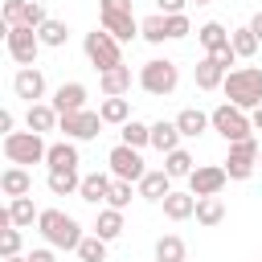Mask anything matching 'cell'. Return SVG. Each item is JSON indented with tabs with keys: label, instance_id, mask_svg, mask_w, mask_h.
<instances>
[{
	"label": "cell",
	"instance_id": "cell-1",
	"mask_svg": "<svg viewBox=\"0 0 262 262\" xmlns=\"http://www.w3.org/2000/svg\"><path fill=\"white\" fill-rule=\"evenodd\" d=\"M37 229H41L45 246H53V250H78V246H82V237H86V233H82V225H78V217L61 213V209H41Z\"/></svg>",
	"mask_w": 262,
	"mask_h": 262
},
{
	"label": "cell",
	"instance_id": "cell-2",
	"mask_svg": "<svg viewBox=\"0 0 262 262\" xmlns=\"http://www.w3.org/2000/svg\"><path fill=\"white\" fill-rule=\"evenodd\" d=\"M221 90H225V98H229L233 106L254 111V106H262V70H258V66H237V70L225 74Z\"/></svg>",
	"mask_w": 262,
	"mask_h": 262
},
{
	"label": "cell",
	"instance_id": "cell-3",
	"mask_svg": "<svg viewBox=\"0 0 262 262\" xmlns=\"http://www.w3.org/2000/svg\"><path fill=\"white\" fill-rule=\"evenodd\" d=\"M0 151H4V160L8 164H20V168H29V164H45V151H49V143H45V135L41 131H12V135H4L0 139Z\"/></svg>",
	"mask_w": 262,
	"mask_h": 262
},
{
	"label": "cell",
	"instance_id": "cell-4",
	"mask_svg": "<svg viewBox=\"0 0 262 262\" xmlns=\"http://www.w3.org/2000/svg\"><path fill=\"white\" fill-rule=\"evenodd\" d=\"M139 90H147L151 98H168L176 86H180V70H176V61H168V57H151V61H143L139 66Z\"/></svg>",
	"mask_w": 262,
	"mask_h": 262
},
{
	"label": "cell",
	"instance_id": "cell-5",
	"mask_svg": "<svg viewBox=\"0 0 262 262\" xmlns=\"http://www.w3.org/2000/svg\"><path fill=\"white\" fill-rule=\"evenodd\" d=\"M82 49H86V61H90L98 74H102V70L123 66V41H119V37H111L106 29L86 33V37H82Z\"/></svg>",
	"mask_w": 262,
	"mask_h": 262
},
{
	"label": "cell",
	"instance_id": "cell-6",
	"mask_svg": "<svg viewBox=\"0 0 262 262\" xmlns=\"http://www.w3.org/2000/svg\"><path fill=\"white\" fill-rule=\"evenodd\" d=\"M209 119H213V131H217L225 143H237V139H250V135H254L250 111H242V106H233V102L213 106V111H209Z\"/></svg>",
	"mask_w": 262,
	"mask_h": 262
},
{
	"label": "cell",
	"instance_id": "cell-7",
	"mask_svg": "<svg viewBox=\"0 0 262 262\" xmlns=\"http://www.w3.org/2000/svg\"><path fill=\"white\" fill-rule=\"evenodd\" d=\"M4 49H8V57H12L16 66H37L41 37H37V29H29V25H8V29H4Z\"/></svg>",
	"mask_w": 262,
	"mask_h": 262
},
{
	"label": "cell",
	"instance_id": "cell-8",
	"mask_svg": "<svg viewBox=\"0 0 262 262\" xmlns=\"http://www.w3.org/2000/svg\"><path fill=\"white\" fill-rule=\"evenodd\" d=\"M106 172H111L115 180H131V184H139V180L147 176L143 156H139V147H131V143H115V147L106 151Z\"/></svg>",
	"mask_w": 262,
	"mask_h": 262
},
{
	"label": "cell",
	"instance_id": "cell-9",
	"mask_svg": "<svg viewBox=\"0 0 262 262\" xmlns=\"http://www.w3.org/2000/svg\"><path fill=\"white\" fill-rule=\"evenodd\" d=\"M258 151H262V143H258L254 135L229 143V156H225V172H229V180H250L254 168H258Z\"/></svg>",
	"mask_w": 262,
	"mask_h": 262
},
{
	"label": "cell",
	"instance_id": "cell-10",
	"mask_svg": "<svg viewBox=\"0 0 262 262\" xmlns=\"http://www.w3.org/2000/svg\"><path fill=\"white\" fill-rule=\"evenodd\" d=\"M57 131H66V139H74V143L98 139V135H102V115L90 111V106H86V111H70V115H61Z\"/></svg>",
	"mask_w": 262,
	"mask_h": 262
},
{
	"label": "cell",
	"instance_id": "cell-11",
	"mask_svg": "<svg viewBox=\"0 0 262 262\" xmlns=\"http://www.w3.org/2000/svg\"><path fill=\"white\" fill-rule=\"evenodd\" d=\"M225 184H229L225 164H196L188 176V192H196V196H221Z\"/></svg>",
	"mask_w": 262,
	"mask_h": 262
},
{
	"label": "cell",
	"instance_id": "cell-12",
	"mask_svg": "<svg viewBox=\"0 0 262 262\" xmlns=\"http://www.w3.org/2000/svg\"><path fill=\"white\" fill-rule=\"evenodd\" d=\"M12 94L25 98V102H41L45 98V74L37 66H20L16 78H12Z\"/></svg>",
	"mask_w": 262,
	"mask_h": 262
},
{
	"label": "cell",
	"instance_id": "cell-13",
	"mask_svg": "<svg viewBox=\"0 0 262 262\" xmlns=\"http://www.w3.org/2000/svg\"><path fill=\"white\" fill-rule=\"evenodd\" d=\"M111 184H115V176H111V172H86V176H82V188H78V196H82L86 205H106V196H111Z\"/></svg>",
	"mask_w": 262,
	"mask_h": 262
},
{
	"label": "cell",
	"instance_id": "cell-14",
	"mask_svg": "<svg viewBox=\"0 0 262 262\" xmlns=\"http://www.w3.org/2000/svg\"><path fill=\"white\" fill-rule=\"evenodd\" d=\"M86 86L82 82H61L57 90H53V106H57V115H70V111H86Z\"/></svg>",
	"mask_w": 262,
	"mask_h": 262
},
{
	"label": "cell",
	"instance_id": "cell-15",
	"mask_svg": "<svg viewBox=\"0 0 262 262\" xmlns=\"http://www.w3.org/2000/svg\"><path fill=\"white\" fill-rule=\"evenodd\" d=\"M57 123H61V115H57V106L53 102H29V111H25V127L29 131H57Z\"/></svg>",
	"mask_w": 262,
	"mask_h": 262
},
{
	"label": "cell",
	"instance_id": "cell-16",
	"mask_svg": "<svg viewBox=\"0 0 262 262\" xmlns=\"http://www.w3.org/2000/svg\"><path fill=\"white\" fill-rule=\"evenodd\" d=\"M0 192L12 201V196H29L33 192V176H29V168H20V164H8L4 172H0Z\"/></svg>",
	"mask_w": 262,
	"mask_h": 262
},
{
	"label": "cell",
	"instance_id": "cell-17",
	"mask_svg": "<svg viewBox=\"0 0 262 262\" xmlns=\"http://www.w3.org/2000/svg\"><path fill=\"white\" fill-rule=\"evenodd\" d=\"M135 188H139V196H143V201L160 205V201H164V196L172 192V176H168L164 168H147V176H143V180H139Z\"/></svg>",
	"mask_w": 262,
	"mask_h": 262
},
{
	"label": "cell",
	"instance_id": "cell-18",
	"mask_svg": "<svg viewBox=\"0 0 262 262\" xmlns=\"http://www.w3.org/2000/svg\"><path fill=\"white\" fill-rule=\"evenodd\" d=\"M160 209H164V217L168 221H188V217H196V192H168L164 201H160Z\"/></svg>",
	"mask_w": 262,
	"mask_h": 262
},
{
	"label": "cell",
	"instance_id": "cell-19",
	"mask_svg": "<svg viewBox=\"0 0 262 262\" xmlns=\"http://www.w3.org/2000/svg\"><path fill=\"white\" fill-rule=\"evenodd\" d=\"M98 115H102V123H111V127H123V123L135 119V115H131V98H123V94H102Z\"/></svg>",
	"mask_w": 262,
	"mask_h": 262
},
{
	"label": "cell",
	"instance_id": "cell-20",
	"mask_svg": "<svg viewBox=\"0 0 262 262\" xmlns=\"http://www.w3.org/2000/svg\"><path fill=\"white\" fill-rule=\"evenodd\" d=\"M102 29H106L111 37H119V41H135V37H139L135 12H102Z\"/></svg>",
	"mask_w": 262,
	"mask_h": 262
},
{
	"label": "cell",
	"instance_id": "cell-21",
	"mask_svg": "<svg viewBox=\"0 0 262 262\" xmlns=\"http://www.w3.org/2000/svg\"><path fill=\"white\" fill-rule=\"evenodd\" d=\"M225 74H229V70H225L213 53H205V57L196 61V74H192V78H196V86H201V90H217V86L225 82Z\"/></svg>",
	"mask_w": 262,
	"mask_h": 262
},
{
	"label": "cell",
	"instance_id": "cell-22",
	"mask_svg": "<svg viewBox=\"0 0 262 262\" xmlns=\"http://www.w3.org/2000/svg\"><path fill=\"white\" fill-rule=\"evenodd\" d=\"M176 127H180L184 139H196V135H205V131L213 127V119H209L201 106H184V111L176 115Z\"/></svg>",
	"mask_w": 262,
	"mask_h": 262
},
{
	"label": "cell",
	"instance_id": "cell-23",
	"mask_svg": "<svg viewBox=\"0 0 262 262\" xmlns=\"http://www.w3.org/2000/svg\"><path fill=\"white\" fill-rule=\"evenodd\" d=\"M45 184H49L53 196H74V192L82 188V176H78V168H49Z\"/></svg>",
	"mask_w": 262,
	"mask_h": 262
},
{
	"label": "cell",
	"instance_id": "cell-24",
	"mask_svg": "<svg viewBox=\"0 0 262 262\" xmlns=\"http://www.w3.org/2000/svg\"><path fill=\"white\" fill-rule=\"evenodd\" d=\"M180 139H184V135H180L176 119H172V123H168V119L151 123V147H156V151H164V156H168V151H176V147H180Z\"/></svg>",
	"mask_w": 262,
	"mask_h": 262
},
{
	"label": "cell",
	"instance_id": "cell-25",
	"mask_svg": "<svg viewBox=\"0 0 262 262\" xmlns=\"http://www.w3.org/2000/svg\"><path fill=\"white\" fill-rule=\"evenodd\" d=\"M82 156H78V143L74 139H61V143H49L45 151V168H78Z\"/></svg>",
	"mask_w": 262,
	"mask_h": 262
},
{
	"label": "cell",
	"instance_id": "cell-26",
	"mask_svg": "<svg viewBox=\"0 0 262 262\" xmlns=\"http://www.w3.org/2000/svg\"><path fill=\"white\" fill-rule=\"evenodd\" d=\"M90 233H98V237L115 242V237L123 233V209H115V205H102V209H98V217H94V229H90Z\"/></svg>",
	"mask_w": 262,
	"mask_h": 262
},
{
	"label": "cell",
	"instance_id": "cell-27",
	"mask_svg": "<svg viewBox=\"0 0 262 262\" xmlns=\"http://www.w3.org/2000/svg\"><path fill=\"white\" fill-rule=\"evenodd\" d=\"M196 41L205 45V53H217V49H229V29L221 20H205L196 29Z\"/></svg>",
	"mask_w": 262,
	"mask_h": 262
},
{
	"label": "cell",
	"instance_id": "cell-28",
	"mask_svg": "<svg viewBox=\"0 0 262 262\" xmlns=\"http://www.w3.org/2000/svg\"><path fill=\"white\" fill-rule=\"evenodd\" d=\"M98 90L102 94H127L131 90V66H115L98 74Z\"/></svg>",
	"mask_w": 262,
	"mask_h": 262
},
{
	"label": "cell",
	"instance_id": "cell-29",
	"mask_svg": "<svg viewBox=\"0 0 262 262\" xmlns=\"http://www.w3.org/2000/svg\"><path fill=\"white\" fill-rule=\"evenodd\" d=\"M184 258H188V246H184L180 233H164V237H156V262H184Z\"/></svg>",
	"mask_w": 262,
	"mask_h": 262
},
{
	"label": "cell",
	"instance_id": "cell-30",
	"mask_svg": "<svg viewBox=\"0 0 262 262\" xmlns=\"http://www.w3.org/2000/svg\"><path fill=\"white\" fill-rule=\"evenodd\" d=\"M196 221H201L205 229L221 225V221H225V201H221V196H196Z\"/></svg>",
	"mask_w": 262,
	"mask_h": 262
},
{
	"label": "cell",
	"instance_id": "cell-31",
	"mask_svg": "<svg viewBox=\"0 0 262 262\" xmlns=\"http://www.w3.org/2000/svg\"><path fill=\"white\" fill-rule=\"evenodd\" d=\"M139 37H143L147 45H164V41H168V16H164V12L143 16V20H139Z\"/></svg>",
	"mask_w": 262,
	"mask_h": 262
},
{
	"label": "cell",
	"instance_id": "cell-32",
	"mask_svg": "<svg viewBox=\"0 0 262 262\" xmlns=\"http://www.w3.org/2000/svg\"><path fill=\"white\" fill-rule=\"evenodd\" d=\"M8 217H12L16 229H25V225H33V221L41 217V209L33 205V196H12V201H8Z\"/></svg>",
	"mask_w": 262,
	"mask_h": 262
},
{
	"label": "cell",
	"instance_id": "cell-33",
	"mask_svg": "<svg viewBox=\"0 0 262 262\" xmlns=\"http://www.w3.org/2000/svg\"><path fill=\"white\" fill-rule=\"evenodd\" d=\"M192 168H196V160H192L184 147H176V151H168V156H164V172H168L172 180H180V176L188 180V176H192Z\"/></svg>",
	"mask_w": 262,
	"mask_h": 262
},
{
	"label": "cell",
	"instance_id": "cell-34",
	"mask_svg": "<svg viewBox=\"0 0 262 262\" xmlns=\"http://www.w3.org/2000/svg\"><path fill=\"white\" fill-rule=\"evenodd\" d=\"M37 37H41V45H49V49H61L66 41H70V29H66V20H45L41 29H37Z\"/></svg>",
	"mask_w": 262,
	"mask_h": 262
},
{
	"label": "cell",
	"instance_id": "cell-35",
	"mask_svg": "<svg viewBox=\"0 0 262 262\" xmlns=\"http://www.w3.org/2000/svg\"><path fill=\"white\" fill-rule=\"evenodd\" d=\"M229 45H233V53H237V57H254L262 41L254 37V29H250V25H242V29H233V33H229Z\"/></svg>",
	"mask_w": 262,
	"mask_h": 262
},
{
	"label": "cell",
	"instance_id": "cell-36",
	"mask_svg": "<svg viewBox=\"0 0 262 262\" xmlns=\"http://www.w3.org/2000/svg\"><path fill=\"white\" fill-rule=\"evenodd\" d=\"M106 246H111L106 237H98V233H86V237H82V246H78L74 254H78L82 262H106Z\"/></svg>",
	"mask_w": 262,
	"mask_h": 262
},
{
	"label": "cell",
	"instance_id": "cell-37",
	"mask_svg": "<svg viewBox=\"0 0 262 262\" xmlns=\"http://www.w3.org/2000/svg\"><path fill=\"white\" fill-rule=\"evenodd\" d=\"M123 143H131V147H151V123H139V119H131V123H123Z\"/></svg>",
	"mask_w": 262,
	"mask_h": 262
},
{
	"label": "cell",
	"instance_id": "cell-38",
	"mask_svg": "<svg viewBox=\"0 0 262 262\" xmlns=\"http://www.w3.org/2000/svg\"><path fill=\"white\" fill-rule=\"evenodd\" d=\"M12 254H20V229L4 225L0 229V258H12Z\"/></svg>",
	"mask_w": 262,
	"mask_h": 262
},
{
	"label": "cell",
	"instance_id": "cell-39",
	"mask_svg": "<svg viewBox=\"0 0 262 262\" xmlns=\"http://www.w3.org/2000/svg\"><path fill=\"white\" fill-rule=\"evenodd\" d=\"M45 20H49L45 4H41V0H29V4H25V20H20V25H29V29H41Z\"/></svg>",
	"mask_w": 262,
	"mask_h": 262
},
{
	"label": "cell",
	"instance_id": "cell-40",
	"mask_svg": "<svg viewBox=\"0 0 262 262\" xmlns=\"http://www.w3.org/2000/svg\"><path fill=\"white\" fill-rule=\"evenodd\" d=\"M106 205H115V209H127V205H131V180H115V184H111V196H106Z\"/></svg>",
	"mask_w": 262,
	"mask_h": 262
},
{
	"label": "cell",
	"instance_id": "cell-41",
	"mask_svg": "<svg viewBox=\"0 0 262 262\" xmlns=\"http://www.w3.org/2000/svg\"><path fill=\"white\" fill-rule=\"evenodd\" d=\"M188 33H192L188 16H184V12H172V16H168V41H180V37H188Z\"/></svg>",
	"mask_w": 262,
	"mask_h": 262
},
{
	"label": "cell",
	"instance_id": "cell-42",
	"mask_svg": "<svg viewBox=\"0 0 262 262\" xmlns=\"http://www.w3.org/2000/svg\"><path fill=\"white\" fill-rule=\"evenodd\" d=\"M25 4H29V0H4V12H0V16H4V29L25 20Z\"/></svg>",
	"mask_w": 262,
	"mask_h": 262
},
{
	"label": "cell",
	"instance_id": "cell-43",
	"mask_svg": "<svg viewBox=\"0 0 262 262\" xmlns=\"http://www.w3.org/2000/svg\"><path fill=\"white\" fill-rule=\"evenodd\" d=\"M184 4H188V0H156V12L172 16V12H184Z\"/></svg>",
	"mask_w": 262,
	"mask_h": 262
},
{
	"label": "cell",
	"instance_id": "cell-44",
	"mask_svg": "<svg viewBox=\"0 0 262 262\" xmlns=\"http://www.w3.org/2000/svg\"><path fill=\"white\" fill-rule=\"evenodd\" d=\"M0 131H4V135H12V131H16V115H12L8 106L0 111Z\"/></svg>",
	"mask_w": 262,
	"mask_h": 262
},
{
	"label": "cell",
	"instance_id": "cell-45",
	"mask_svg": "<svg viewBox=\"0 0 262 262\" xmlns=\"http://www.w3.org/2000/svg\"><path fill=\"white\" fill-rule=\"evenodd\" d=\"M102 12H131V0H98Z\"/></svg>",
	"mask_w": 262,
	"mask_h": 262
},
{
	"label": "cell",
	"instance_id": "cell-46",
	"mask_svg": "<svg viewBox=\"0 0 262 262\" xmlns=\"http://www.w3.org/2000/svg\"><path fill=\"white\" fill-rule=\"evenodd\" d=\"M29 262H57V258H53V246H41V250H33V254H29Z\"/></svg>",
	"mask_w": 262,
	"mask_h": 262
},
{
	"label": "cell",
	"instance_id": "cell-47",
	"mask_svg": "<svg viewBox=\"0 0 262 262\" xmlns=\"http://www.w3.org/2000/svg\"><path fill=\"white\" fill-rule=\"evenodd\" d=\"M213 57H217V61H221V66H225V70H229V66H233V61H237V53H233V45H229V49H217V53H213Z\"/></svg>",
	"mask_w": 262,
	"mask_h": 262
},
{
	"label": "cell",
	"instance_id": "cell-48",
	"mask_svg": "<svg viewBox=\"0 0 262 262\" xmlns=\"http://www.w3.org/2000/svg\"><path fill=\"white\" fill-rule=\"evenodd\" d=\"M250 29H254V37L262 41V12H254V16H250Z\"/></svg>",
	"mask_w": 262,
	"mask_h": 262
},
{
	"label": "cell",
	"instance_id": "cell-49",
	"mask_svg": "<svg viewBox=\"0 0 262 262\" xmlns=\"http://www.w3.org/2000/svg\"><path fill=\"white\" fill-rule=\"evenodd\" d=\"M250 123H254V131H262V106H254V111H250Z\"/></svg>",
	"mask_w": 262,
	"mask_h": 262
},
{
	"label": "cell",
	"instance_id": "cell-50",
	"mask_svg": "<svg viewBox=\"0 0 262 262\" xmlns=\"http://www.w3.org/2000/svg\"><path fill=\"white\" fill-rule=\"evenodd\" d=\"M0 262H29V254H12V258H0Z\"/></svg>",
	"mask_w": 262,
	"mask_h": 262
},
{
	"label": "cell",
	"instance_id": "cell-51",
	"mask_svg": "<svg viewBox=\"0 0 262 262\" xmlns=\"http://www.w3.org/2000/svg\"><path fill=\"white\" fill-rule=\"evenodd\" d=\"M258 168H262V151H258Z\"/></svg>",
	"mask_w": 262,
	"mask_h": 262
},
{
	"label": "cell",
	"instance_id": "cell-52",
	"mask_svg": "<svg viewBox=\"0 0 262 262\" xmlns=\"http://www.w3.org/2000/svg\"><path fill=\"white\" fill-rule=\"evenodd\" d=\"M196 4H209V0H196Z\"/></svg>",
	"mask_w": 262,
	"mask_h": 262
}]
</instances>
